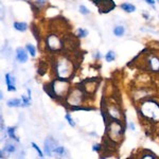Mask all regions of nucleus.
I'll return each mask as SVG.
<instances>
[{
	"label": "nucleus",
	"mask_w": 159,
	"mask_h": 159,
	"mask_svg": "<svg viewBox=\"0 0 159 159\" xmlns=\"http://www.w3.org/2000/svg\"><path fill=\"white\" fill-rule=\"evenodd\" d=\"M140 111L147 119L159 121V104L154 101H145L141 104Z\"/></svg>",
	"instance_id": "obj_1"
},
{
	"label": "nucleus",
	"mask_w": 159,
	"mask_h": 159,
	"mask_svg": "<svg viewBox=\"0 0 159 159\" xmlns=\"http://www.w3.org/2000/svg\"><path fill=\"white\" fill-rule=\"evenodd\" d=\"M72 64L67 60H61L56 65V73L60 79H67L72 74Z\"/></svg>",
	"instance_id": "obj_2"
},
{
	"label": "nucleus",
	"mask_w": 159,
	"mask_h": 159,
	"mask_svg": "<svg viewBox=\"0 0 159 159\" xmlns=\"http://www.w3.org/2000/svg\"><path fill=\"white\" fill-rule=\"evenodd\" d=\"M92 2L98 7L101 13H109L116 7L112 0H92Z\"/></svg>",
	"instance_id": "obj_3"
},
{
	"label": "nucleus",
	"mask_w": 159,
	"mask_h": 159,
	"mask_svg": "<svg viewBox=\"0 0 159 159\" xmlns=\"http://www.w3.org/2000/svg\"><path fill=\"white\" fill-rule=\"evenodd\" d=\"M47 46L53 51H57L61 48V43L55 35H50L47 38Z\"/></svg>",
	"instance_id": "obj_4"
},
{
	"label": "nucleus",
	"mask_w": 159,
	"mask_h": 159,
	"mask_svg": "<svg viewBox=\"0 0 159 159\" xmlns=\"http://www.w3.org/2000/svg\"><path fill=\"white\" fill-rule=\"evenodd\" d=\"M56 142L51 138H47L45 141V152L47 153V155L51 156V154L54 153V150L56 148Z\"/></svg>",
	"instance_id": "obj_5"
},
{
	"label": "nucleus",
	"mask_w": 159,
	"mask_h": 159,
	"mask_svg": "<svg viewBox=\"0 0 159 159\" xmlns=\"http://www.w3.org/2000/svg\"><path fill=\"white\" fill-rule=\"evenodd\" d=\"M81 102V91L74 90L69 97V103L71 105H79Z\"/></svg>",
	"instance_id": "obj_6"
},
{
	"label": "nucleus",
	"mask_w": 159,
	"mask_h": 159,
	"mask_svg": "<svg viewBox=\"0 0 159 159\" xmlns=\"http://www.w3.org/2000/svg\"><path fill=\"white\" fill-rule=\"evenodd\" d=\"M6 83L7 85V90L9 91L16 90V88H15V79L12 74H10V73L6 74Z\"/></svg>",
	"instance_id": "obj_7"
},
{
	"label": "nucleus",
	"mask_w": 159,
	"mask_h": 159,
	"mask_svg": "<svg viewBox=\"0 0 159 159\" xmlns=\"http://www.w3.org/2000/svg\"><path fill=\"white\" fill-rule=\"evenodd\" d=\"M16 56H17V60H18L20 63H25V61H28V54L24 48H17Z\"/></svg>",
	"instance_id": "obj_8"
},
{
	"label": "nucleus",
	"mask_w": 159,
	"mask_h": 159,
	"mask_svg": "<svg viewBox=\"0 0 159 159\" xmlns=\"http://www.w3.org/2000/svg\"><path fill=\"white\" fill-rule=\"evenodd\" d=\"M150 68L151 70L155 71V72H158L159 71V58L157 57H152L150 60Z\"/></svg>",
	"instance_id": "obj_9"
},
{
	"label": "nucleus",
	"mask_w": 159,
	"mask_h": 159,
	"mask_svg": "<svg viewBox=\"0 0 159 159\" xmlns=\"http://www.w3.org/2000/svg\"><path fill=\"white\" fill-rule=\"evenodd\" d=\"M7 106L9 107H20V106H24V102H22V99H13L7 101Z\"/></svg>",
	"instance_id": "obj_10"
},
{
	"label": "nucleus",
	"mask_w": 159,
	"mask_h": 159,
	"mask_svg": "<svg viewBox=\"0 0 159 159\" xmlns=\"http://www.w3.org/2000/svg\"><path fill=\"white\" fill-rule=\"evenodd\" d=\"M121 7L123 9V11H125V12H127V13H132V12L136 11V7L133 6V4H130V3H127V2H125V3L121 4Z\"/></svg>",
	"instance_id": "obj_11"
},
{
	"label": "nucleus",
	"mask_w": 159,
	"mask_h": 159,
	"mask_svg": "<svg viewBox=\"0 0 159 159\" xmlns=\"http://www.w3.org/2000/svg\"><path fill=\"white\" fill-rule=\"evenodd\" d=\"M14 28L17 31H20V32H25V31L28 29V25L25 24V22H15V24H14Z\"/></svg>",
	"instance_id": "obj_12"
},
{
	"label": "nucleus",
	"mask_w": 159,
	"mask_h": 159,
	"mask_svg": "<svg viewBox=\"0 0 159 159\" xmlns=\"http://www.w3.org/2000/svg\"><path fill=\"white\" fill-rule=\"evenodd\" d=\"M125 30L124 28L121 27V25H119V27H116L114 29V34L116 35V36H122L123 34H124Z\"/></svg>",
	"instance_id": "obj_13"
},
{
	"label": "nucleus",
	"mask_w": 159,
	"mask_h": 159,
	"mask_svg": "<svg viewBox=\"0 0 159 159\" xmlns=\"http://www.w3.org/2000/svg\"><path fill=\"white\" fill-rule=\"evenodd\" d=\"M4 151H6L7 153H9V154H12V153H14L15 151H16V148H15L14 144H11V143H7L6 147H4Z\"/></svg>",
	"instance_id": "obj_14"
},
{
	"label": "nucleus",
	"mask_w": 159,
	"mask_h": 159,
	"mask_svg": "<svg viewBox=\"0 0 159 159\" xmlns=\"http://www.w3.org/2000/svg\"><path fill=\"white\" fill-rule=\"evenodd\" d=\"M115 58H116V54H115L114 51H108V52L106 53V55H105L106 61H115Z\"/></svg>",
	"instance_id": "obj_15"
},
{
	"label": "nucleus",
	"mask_w": 159,
	"mask_h": 159,
	"mask_svg": "<svg viewBox=\"0 0 159 159\" xmlns=\"http://www.w3.org/2000/svg\"><path fill=\"white\" fill-rule=\"evenodd\" d=\"M76 34H78L79 37H86L88 32H87L86 30H84L83 28H80V29H78V31H76Z\"/></svg>",
	"instance_id": "obj_16"
},
{
	"label": "nucleus",
	"mask_w": 159,
	"mask_h": 159,
	"mask_svg": "<svg viewBox=\"0 0 159 159\" xmlns=\"http://www.w3.org/2000/svg\"><path fill=\"white\" fill-rule=\"evenodd\" d=\"M7 134H9L10 138H12V139H15V140L18 141L17 137L15 136V129H14V127H9V129H7Z\"/></svg>",
	"instance_id": "obj_17"
},
{
	"label": "nucleus",
	"mask_w": 159,
	"mask_h": 159,
	"mask_svg": "<svg viewBox=\"0 0 159 159\" xmlns=\"http://www.w3.org/2000/svg\"><path fill=\"white\" fill-rule=\"evenodd\" d=\"M27 49H28V51L30 52V54H31V55H32V56H35V54H36V50H35L34 46L31 45V43H28V45H27Z\"/></svg>",
	"instance_id": "obj_18"
},
{
	"label": "nucleus",
	"mask_w": 159,
	"mask_h": 159,
	"mask_svg": "<svg viewBox=\"0 0 159 159\" xmlns=\"http://www.w3.org/2000/svg\"><path fill=\"white\" fill-rule=\"evenodd\" d=\"M54 153L55 154H58V155H64V153H65V148H64V147H56V148L54 150Z\"/></svg>",
	"instance_id": "obj_19"
},
{
	"label": "nucleus",
	"mask_w": 159,
	"mask_h": 159,
	"mask_svg": "<svg viewBox=\"0 0 159 159\" xmlns=\"http://www.w3.org/2000/svg\"><path fill=\"white\" fill-rule=\"evenodd\" d=\"M80 12H81L82 14H84V15L89 14L88 9H87V7H86L85 6H80Z\"/></svg>",
	"instance_id": "obj_20"
},
{
	"label": "nucleus",
	"mask_w": 159,
	"mask_h": 159,
	"mask_svg": "<svg viewBox=\"0 0 159 159\" xmlns=\"http://www.w3.org/2000/svg\"><path fill=\"white\" fill-rule=\"evenodd\" d=\"M31 145H32V147H33V148H35V150H36V152L38 153V155H39V157H43V155L42 151H40V148H38V147H37V145H36V144H35V143H34V142H32V143H31Z\"/></svg>",
	"instance_id": "obj_21"
},
{
	"label": "nucleus",
	"mask_w": 159,
	"mask_h": 159,
	"mask_svg": "<svg viewBox=\"0 0 159 159\" xmlns=\"http://www.w3.org/2000/svg\"><path fill=\"white\" fill-rule=\"evenodd\" d=\"M66 119L68 120V123L71 125V126H74V125H75V123L73 122V119L70 116H69V115H66Z\"/></svg>",
	"instance_id": "obj_22"
},
{
	"label": "nucleus",
	"mask_w": 159,
	"mask_h": 159,
	"mask_svg": "<svg viewBox=\"0 0 159 159\" xmlns=\"http://www.w3.org/2000/svg\"><path fill=\"white\" fill-rule=\"evenodd\" d=\"M100 147H101L100 144H94V145H93V148H92V150H93L94 152H97V151H100V148H101Z\"/></svg>",
	"instance_id": "obj_23"
},
{
	"label": "nucleus",
	"mask_w": 159,
	"mask_h": 159,
	"mask_svg": "<svg viewBox=\"0 0 159 159\" xmlns=\"http://www.w3.org/2000/svg\"><path fill=\"white\" fill-rule=\"evenodd\" d=\"M145 1H147L148 4H152V6L155 3V0H145Z\"/></svg>",
	"instance_id": "obj_24"
},
{
	"label": "nucleus",
	"mask_w": 159,
	"mask_h": 159,
	"mask_svg": "<svg viewBox=\"0 0 159 159\" xmlns=\"http://www.w3.org/2000/svg\"><path fill=\"white\" fill-rule=\"evenodd\" d=\"M1 20H3V7L1 6Z\"/></svg>",
	"instance_id": "obj_25"
},
{
	"label": "nucleus",
	"mask_w": 159,
	"mask_h": 159,
	"mask_svg": "<svg viewBox=\"0 0 159 159\" xmlns=\"http://www.w3.org/2000/svg\"><path fill=\"white\" fill-rule=\"evenodd\" d=\"M129 127L132 129L133 130L135 129V125H134V123H129Z\"/></svg>",
	"instance_id": "obj_26"
},
{
	"label": "nucleus",
	"mask_w": 159,
	"mask_h": 159,
	"mask_svg": "<svg viewBox=\"0 0 159 159\" xmlns=\"http://www.w3.org/2000/svg\"><path fill=\"white\" fill-rule=\"evenodd\" d=\"M37 1L39 2L40 4H43V3H45L46 1H47V0H37Z\"/></svg>",
	"instance_id": "obj_27"
},
{
	"label": "nucleus",
	"mask_w": 159,
	"mask_h": 159,
	"mask_svg": "<svg viewBox=\"0 0 159 159\" xmlns=\"http://www.w3.org/2000/svg\"><path fill=\"white\" fill-rule=\"evenodd\" d=\"M157 1H158V2H159V0H157Z\"/></svg>",
	"instance_id": "obj_28"
}]
</instances>
